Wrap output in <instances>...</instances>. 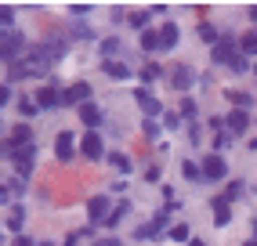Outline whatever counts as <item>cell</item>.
<instances>
[{"instance_id":"cell-15","label":"cell","mask_w":257,"mask_h":246,"mask_svg":"<svg viewBox=\"0 0 257 246\" xmlns=\"http://www.w3.org/2000/svg\"><path fill=\"white\" fill-rule=\"evenodd\" d=\"M101 69H105L109 76H116V80H127L131 76V65H123V62H101Z\"/></svg>"},{"instance_id":"cell-11","label":"cell","mask_w":257,"mask_h":246,"mask_svg":"<svg viewBox=\"0 0 257 246\" xmlns=\"http://www.w3.org/2000/svg\"><path fill=\"white\" fill-rule=\"evenodd\" d=\"M80 119L94 131L98 123H101V109H98V105H91V101H83V105H80Z\"/></svg>"},{"instance_id":"cell-27","label":"cell","mask_w":257,"mask_h":246,"mask_svg":"<svg viewBox=\"0 0 257 246\" xmlns=\"http://www.w3.org/2000/svg\"><path fill=\"white\" fill-rule=\"evenodd\" d=\"M181 116H185V119H196V101H192V98L181 101Z\"/></svg>"},{"instance_id":"cell-34","label":"cell","mask_w":257,"mask_h":246,"mask_svg":"<svg viewBox=\"0 0 257 246\" xmlns=\"http://www.w3.org/2000/svg\"><path fill=\"white\" fill-rule=\"evenodd\" d=\"M8 199H11V188H8V185H0V206H4Z\"/></svg>"},{"instance_id":"cell-2","label":"cell","mask_w":257,"mask_h":246,"mask_svg":"<svg viewBox=\"0 0 257 246\" xmlns=\"http://www.w3.org/2000/svg\"><path fill=\"white\" fill-rule=\"evenodd\" d=\"M214 62H221V65H239L243 58H239V44L232 40V37H217V44H214Z\"/></svg>"},{"instance_id":"cell-19","label":"cell","mask_w":257,"mask_h":246,"mask_svg":"<svg viewBox=\"0 0 257 246\" xmlns=\"http://www.w3.org/2000/svg\"><path fill=\"white\" fill-rule=\"evenodd\" d=\"M29 138H33V134H29L26 123H19V127L11 131V142H15V145H29Z\"/></svg>"},{"instance_id":"cell-18","label":"cell","mask_w":257,"mask_h":246,"mask_svg":"<svg viewBox=\"0 0 257 246\" xmlns=\"http://www.w3.org/2000/svg\"><path fill=\"white\" fill-rule=\"evenodd\" d=\"M119 47H123V44H119L116 37H109V40H101V55H105V62H116V55H119Z\"/></svg>"},{"instance_id":"cell-17","label":"cell","mask_w":257,"mask_h":246,"mask_svg":"<svg viewBox=\"0 0 257 246\" xmlns=\"http://www.w3.org/2000/svg\"><path fill=\"white\" fill-rule=\"evenodd\" d=\"M178 44V26H160V47H174Z\"/></svg>"},{"instance_id":"cell-5","label":"cell","mask_w":257,"mask_h":246,"mask_svg":"<svg viewBox=\"0 0 257 246\" xmlns=\"http://www.w3.org/2000/svg\"><path fill=\"white\" fill-rule=\"evenodd\" d=\"M203 178H210V181H221L228 174V167H225V160H221V156H207V160H203Z\"/></svg>"},{"instance_id":"cell-9","label":"cell","mask_w":257,"mask_h":246,"mask_svg":"<svg viewBox=\"0 0 257 246\" xmlns=\"http://www.w3.org/2000/svg\"><path fill=\"white\" fill-rule=\"evenodd\" d=\"M73 101H80V105L91 101V83H73L69 91L62 94V105H73Z\"/></svg>"},{"instance_id":"cell-36","label":"cell","mask_w":257,"mask_h":246,"mask_svg":"<svg viewBox=\"0 0 257 246\" xmlns=\"http://www.w3.org/2000/svg\"><path fill=\"white\" fill-rule=\"evenodd\" d=\"M8 98H11V91H8V87H0V105H8Z\"/></svg>"},{"instance_id":"cell-1","label":"cell","mask_w":257,"mask_h":246,"mask_svg":"<svg viewBox=\"0 0 257 246\" xmlns=\"http://www.w3.org/2000/svg\"><path fill=\"white\" fill-rule=\"evenodd\" d=\"M58 51H62L58 44H51V47H37V51H29V55H22L19 62L11 65V76H15V80H22V76H44L47 69H51V62H55V58H62Z\"/></svg>"},{"instance_id":"cell-26","label":"cell","mask_w":257,"mask_h":246,"mask_svg":"<svg viewBox=\"0 0 257 246\" xmlns=\"http://www.w3.org/2000/svg\"><path fill=\"white\" fill-rule=\"evenodd\" d=\"M145 22H149V11H131V26L134 29H145Z\"/></svg>"},{"instance_id":"cell-7","label":"cell","mask_w":257,"mask_h":246,"mask_svg":"<svg viewBox=\"0 0 257 246\" xmlns=\"http://www.w3.org/2000/svg\"><path fill=\"white\" fill-rule=\"evenodd\" d=\"M33 101H37V109H55V105H62V94H58L51 83H44L40 91H37V98H33Z\"/></svg>"},{"instance_id":"cell-10","label":"cell","mask_w":257,"mask_h":246,"mask_svg":"<svg viewBox=\"0 0 257 246\" xmlns=\"http://www.w3.org/2000/svg\"><path fill=\"white\" fill-rule=\"evenodd\" d=\"M188 83H192V69H188V65H174V69H170V87L188 91Z\"/></svg>"},{"instance_id":"cell-13","label":"cell","mask_w":257,"mask_h":246,"mask_svg":"<svg viewBox=\"0 0 257 246\" xmlns=\"http://www.w3.org/2000/svg\"><path fill=\"white\" fill-rule=\"evenodd\" d=\"M246 127H250V116H246L243 109L228 116V134H246Z\"/></svg>"},{"instance_id":"cell-42","label":"cell","mask_w":257,"mask_h":246,"mask_svg":"<svg viewBox=\"0 0 257 246\" xmlns=\"http://www.w3.org/2000/svg\"><path fill=\"white\" fill-rule=\"evenodd\" d=\"M253 232H257V221H253Z\"/></svg>"},{"instance_id":"cell-23","label":"cell","mask_w":257,"mask_h":246,"mask_svg":"<svg viewBox=\"0 0 257 246\" xmlns=\"http://www.w3.org/2000/svg\"><path fill=\"white\" fill-rule=\"evenodd\" d=\"M181 174H185V178H188V181H199V178H203V170H199L196 163H188V160L181 163Z\"/></svg>"},{"instance_id":"cell-25","label":"cell","mask_w":257,"mask_h":246,"mask_svg":"<svg viewBox=\"0 0 257 246\" xmlns=\"http://www.w3.org/2000/svg\"><path fill=\"white\" fill-rule=\"evenodd\" d=\"M214 131H217V138H214V145H217V149H225V145H232V134H228L225 127H214Z\"/></svg>"},{"instance_id":"cell-33","label":"cell","mask_w":257,"mask_h":246,"mask_svg":"<svg viewBox=\"0 0 257 246\" xmlns=\"http://www.w3.org/2000/svg\"><path fill=\"white\" fill-rule=\"evenodd\" d=\"M127 206H131V203H123V206H119V210H116V214H109V224H119V217H123V214H127Z\"/></svg>"},{"instance_id":"cell-6","label":"cell","mask_w":257,"mask_h":246,"mask_svg":"<svg viewBox=\"0 0 257 246\" xmlns=\"http://www.w3.org/2000/svg\"><path fill=\"white\" fill-rule=\"evenodd\" d=\"M80 152L87 156V160H101V134L87 131V134H83V142H80Z\"/></svg>"},{"instance_id":"cell-39","label":"cell","mask_w":257,"mask_h":246,"mask_svg":"<svg viewBox=\"0 0 257 246\" xmlns=\"http://www.w3.org/2000/svg\"><path fill=\"white\" fill-rule=\"evenodd\" d=\"M188 246H203V242H199V239H188Z\"/></svg>"},{"instance_id":"cell-14","label":"cell","mask_w":257,"mask_h":246,"mask_svg":"<svg viewBox=\"0 0 257 246\" xmlns=\"http://www.w3.org/2000/svg\"><path fill=\"white\" fill-rule=\"evenodd\" d=\"M134 98H138V105H142V109H145L149 116H156V112H163V109H160V101L152 98L149 91H134Z\"/></svg>"},{"instance_id":"cell-31","label":"cell","mask_w":257,"mask_h":246,"mask_svg":"<svg viewBox=\"0 0 257 246\" xmlns=\"http://www.w3.org/2000/svg\"><path fill=\"white\" fill-rule=\"evenodd\" d=\"M109 163H112V167H119V170H127V156H119V152H112V156H109Z\"/></svg>"},{"instance_id":"cell-35","label":"cell","mask_w":257,"mask_h":246,"mask_svg":"<svg viewBox=\"0 0 257 246\" xmlns=\"http://www.w3.org/2000/svg\"><path fill=\"white\" fill-rule=\"evenodd\" d=\"M94 246H123L119 239H101V242H94Z\"/></svg>"},{"instance_id":"cell-30","label":"cell","mask_w":257,"mask_h":246,"mask_svg":"<svg viewBox=\"0 0 257 246\" xmlns=\"http://www.w3.org/2000/svg\"><path fill=\"white\" fill-rule=\"evenodd\" d=\"M8 224H11V228H19V224H22V206H15L11 214H8Z\"/></svg>"},{"instance_id":"cell-37","label":"cell","mask_w":257,"mask_h":246,"mask_svg":"<svg viewBox=\"0 0 257 246\" xmlns=\"http://www.w3.org/2000/svg\"><path fill=\"white\" fill-rule=\"evenodd\" d=\"M15 246H33V242H29V239H22V235H19V239H15Z\"/></svg>"},{"instance_id":"cell-4","label":"cell","mask_w":257,"mask_h":246,"mask_svg":"<svg viewBox=\"0 0 257 246\" xmlns=\"http://www.w3.org/2000/svg\"><path fill=\"white\" fill-rule=\"evenodd\" d=\"M33 156H37V149H33V142H29V145H15V149H11V160H15V170H19L22 178H26L29 170H33Z\"/></svg>"},{"instance_id":"cell-12","label":"cell","mask_w":257,"mask_h":246,"mask_svg":"<svg viewBox=\"0 0 257 246\" xmlns=\"http://www.w3.org/2000/svg\"><path fill=\"white\" fill-rule=\"evenodd\" d=\"M105 214H109V199H105V196H94V199L87 203V217H91V221H101Z\"/></svg>"},{"instance_id":"cell-20","label":"cell","mask_w":257,"mask_h":246,"mask_svg":"<svg viewBox=\"0 0 257 246\" xmlns=\"http://www.w3.org/2000/svg\"><path fill=\"white\" fill-rule=\"evenodd\" d=\"M239 55H257V33H250V37L239 40Z\"/></svg>"},{"instance_id":"cell-29","label":"cell","mask_w":257,"mask_h":246,"mask_svg":"<svg viewBox=\"0 0 257 246\" xmlns=\"http://www.w3.org/2000/svg\"><path fill=\"white\" fill-rule=\"evenodd\" d=\"M156 76H160V65H145V69H142V80H145V83H152Z\"/></svg>"},{"instance_id":"cell-24","label":"cell","mask_w":257,"mask_h":246,"mask_svg":"<svg viewBox=\"0 0 257 246\" xmlns=\"http://www.w3.org/2000/svg\"><path fill=\"white\" fill-rule=\"evenodd\" d=\"M170 239H174V242H188V224H174V228H170Z\"/></svg>"},{"instance_id":"cell-21","label":"cell","mask_w":257,"mask_h":246,"mask_svg":"<svg viewBox=\"0 0 257 246\" xmlns=\"http://www.w3.org/2000/svg\"><path fill=\"white\" fill-rule=\"evenodd\" d=\"M8 33H11V8L0 4V37H8Z\"/></svg>"},{"instance_id":"cell-22","label":"cell","mask_w":257,"mask_h":246,"mask_svg":"<svg viewBox=\"0 0 257 246\" xmlns=\"http://www.w3.org/2000/svg\"><path fill=\"white\" fill-rule=\"evenodd\" d=\"M142 47H145V51H156V47H160V33L145 29V33H142Z\"/></svg>"},{"instance_id":"cell-32","label":"cell","mask_w":257,"mask_h":246,"mask_svg":"<svg viewBox=\"0 0 257 246\" xmlns=\"http://www.w3.org/2000/svg\"><path fill=\"white\" fill-rule=\"evenodd\" d=\"M228 98H232L235 105H250V94H239V91H228Z\"/></svg>"},{"instance_id":"cell-38","label":"cell","mask_w":257,"mask_h":246,"mask_svg":"<svg viewBox=\"0 0 257 246\" xmlns=\"http://www.w3.org/2000/svg\"><path fill=\"white\" fill-rule=\"evenodd\" d=\"M250 19H253V22H257V4H253V8H250Z\"/></svg>"},{"instance_id":"cell-28","label":"cell","mask_w":257,"mask_h":246,"mask_svg":"<svg viewBox=\"0 0 257 246\" xmlns=\"http://www.w3.org/2000/svg\"><path fill=\"white\" fill-rule=\"evenodd\" d=\"M19 109H22V116H37V101H33V98H22Z\"/></svg>"},{"instance_id":"cell-3","label":"cell","mask_w":257,"mask_h":246,"mask_svg":"<svg viewBox=\"0 0 257 246\" xmlns=\"http://www.w3.org/2000/svg\"><path fill=\"white\" fill-rule=\"evenodd\" d=\"M22 51H26V37H22V33H8V37L0 40V58H4V62H19Z\"/></svg>"},{"instance_id":"cell-40","label":"cell","mask_w":257,"mask_h":246,"mask_svg":"<svg viewBox=\"0 0 257 246\" xmlns=\"http://www.w3.org/2000/svg\"><path fill=\"white\" fill-rule=\"evenodd\" d=\"M246 246H257V239H250V242H246Z\"/></svg>"},{"instance_id":"cell-8","label":"cell","mask_w":257,"mask_h":246,"mask_svg":"<svg viewBox=\"0 0 257 246\" xmlns=\"http://www.w3.org/2000/svg\"><path fill=\"white\" fill-rule=\"evenodd\" d=\"M73 142H76V138H73L69 131L58 134V142H55V156H58L62 163H69V160H73V152H76V145H73Z\"/></svg>"},{"instance_id":"cell-16","label":"cell","mask_w":257,"mask_h":246,"mask_svg":"<svg viewBox=\"0 0 257 246\" xmlns=\"http://www.w3.org/2000/svg\"><path fill=\"white\" fill-rule=\"evenodd\" d=\"M214 221H217V224H228V221H232L228 199H214Z\"/></svg>"},{"instance_id":"cell-41","label":"cell","mask_w":257,"mask_h":246,"mask_svg":"<svg viewBox=\"0 0 257 246\" xmlns=\"http://www.w3.org/2000/svg\"><path fill=\"white\" fill-rule=\"evenodd\" d=\"M40 246H55V242H40Z\"/></svg>"}]
</instances>
